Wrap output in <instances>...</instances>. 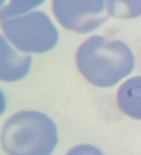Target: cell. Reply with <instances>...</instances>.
<instances>
[{
  "label": "cell",
  "instance_id": "1",
  "mask_svg": "<svg viewBox=\"0 0 141 155\" xmlns=\"http://www.w3.org/2000/svg\"><path fill=\"white\" fill-rule=\"evenodd\" d=\"M76 66L86 81L96 87L110 88L134 68V56L125 42L93 36L85 41L76 52Z\"/></svg>",
  "mask_w": 141,
  "mask_h": 155
},
{
  "label": "cell",
  "instance_id": "2",
  "mask_svg": "<svg viewBox=\"0 0 141 155\" xmlns=\"http://www.w3.org/2000/svg\"><path fill=\"white\" fill-rule=\"evenodd\" d=\"M59 143V131L49 116L24 110L4 122L0 145L7 155H51Z\"/></svg>",
  "mask_w": 141,
  "mask_h": 155
},
{
  "label": "cell",
  "instance_id": "3",
  "mask_svg": "<svg viewBox=\"0 0 141 155\" xmlns=\"http://www.w3.org/2000/svg\"><path fill=\"white\" fill-rule=\"evenodd\" d=\"M8 41L23 53H43L53 49L59 41V32L48 15L40 11L0 20Z\"/></svg>",
  "mask_w": 141,
  "mask_h": 155
},
{
  "label": "cell",
  "instance_id": "4",
  "mask_svg": "<svg viewBox=\"0 0 141 155\" xmlns=\"http://www.w3.org/2000/svg\"><path fill=\"white\" fill-rule=\"evenodd\" d=\"M52 11L62 27L81 34L97 29L108 18L107 1H53Z\"/></svg>",
  "mask_w": 141,
  "mask_h": 155
},
{
  "label": "cell",
  "instance_id": "5",
  "mask_svg": "<svg viewBox=\"0 0 141 155\" xmlns=\"http://www.w3.org/2000/svg\"><path fill=\"white\" fill-rule=\"evenodd\" d=\"M33 63L31 55L15 48L0 35V80L4 82H14L22 80L30 72Z\"/></svg>",
  "mask_w": 141,
  "mask_h": 155
},
{
  "label": "cell",
  "instance_id": "6",
  "mask_svg": "<svg viewBox=\"0 0 141 155\" xmlns=\"http://www.w3.org/2000/svg\"><path fill=\"white\" fill-rule=\"evenodd\" d=\"M116 101L122 113L141 120V76H134L124 82L117 91Z\"/></svg>",
  "mask_w": 141,
  "mask_h": 155
},
{
  "label": "cell",
  "instance_id": "7",
  "mask_svg": "<svg viewBox=\"0 0 141 155\" xmlns=\"http://www.w3.org/2000/svg\"><path fill=\"white\" fill-rule=\"evenodd\" d=\"M107 14L118 18H133L141 15V1H107Z\"/></svg>",
  "mask_w": 141,
  "mask_h": 155
},
{
  "label": "cell",
  "instance_id": "8",
  "mask_svg": "<svg viewBox=\"0 0 141 155\" xmlns=\"http://www.w3.org/2000/svg\"><path fill=\"white\" fill-rule=\"evenodd\" d=\"M42 2L43 1H12L0 10V20L32 12V10L39 7Z\"/></svg>",
  "mask_w": 141,
  "mask_h": 155
},
{
  "label": "cell",
  "instance_id": "9",
  "mask_svg": "<svg viewBox=\"0 0 141 155\" xmlns=\"http://www.w3.org/2000/svg\"><path fill=\"white\" fill-rule=\"evenodd\" d=\"M66 155H105L98 147L91 145H79L69 149Z\"/></svg>",
  "mask_w": 141,
  "mask_h": 155
},
{
  "label": "cell",
  "instance_id": "10",
  "mask_svg": "<svg viewBox=\"0 0 141 155\" xmlns=\"http://www.w3.org/2000/svg\"><path fill=\"white\" fill-rule=\"evenodd\" d=\"M6 108V98L4 97V94L0 90V115H2Z\"/></svg>",
  "mask_w": 141,
  "mask_h": 155
},
{
  "label": "cell",
  "instance_id": "11",
  "mask_svg": "<svg viewBox=\"0 0 141 155\" xmlns=\"http://www.w3.org/2000/svg\"><path fill=\"white\" fill-rule=\"evenodd\" d=\"M3 5H4V1H0V7L3 6Z\"/></svg>",
  "mask_w": 141,
  "mask_h": 155
}]
</instances>
